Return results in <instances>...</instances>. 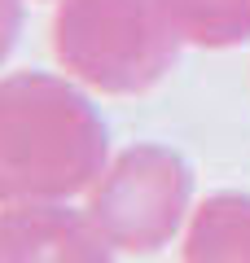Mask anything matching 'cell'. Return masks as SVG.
Returning a JSON list of instances; mask_svg holds the SVG:
<instances>
[{"label": "cell", "instance_id": "6", "mask_svg": "<svg viewBox=\"0 0 250 263\" xmlns=\"http://www.w3.org/2000/svg\"><path fill=\"white\" fill-rule=\"evenodd\" d=\"M189 48L224 53L250 40V0H167Z\"/></svg>", "mask_w": 250, "mask_h": 263}, {"label": "cell", "instance_id": "7", "mask_svg": "<svg viewBox=\"0 0 250 263\" xmlns=\"http://www.w3.org/2000/svg\"><path fill=\"white\" fill-rule=\"evenodd\" d=\"M22 22H27V0H0V66L18 48Z\"/></svg>", "mask_w": 250, "mask_h": 263}, {"label": "cell", "instance_id": "5", "mask_svg": "<svg viewBox=\"0 0 250 263\" xmlns=\"http://www.w3.org/2000/svg\"><path fill=\"white\" fill-rule=\"evenodd\" d=\"M180 263H250V193H211L193 206Z\"/></svg>", "mask_w": 250, "mask_h": 263}, {"label": "cell", "instance_id": "2", "mask_svg": "<svg viewBox=\"0 0 250 263\" xmlns=\"http://www.w3.org/2000/svg\"><path fill=\"white\" fill-rule=\"evenodd\" d=\"M167 0H57L53 57L97 97H145L180 62Z\"/></svg>", "mask_w": 250, "mask_h": 263}, {"label": "cell", "instance_id": "1", "mask_svg": "<svg viewBox=\"0 0 250 263\" xmlns=\"http://www.w3.org/2000/svg\"><path fill=\"white\" fill-rule=\"evenodd\" d=\"M110 158V127L83 84L53 70L0 75V211L70 202Z\"/></svg>", "mask_w": 250, "mask_h": 263}, {"label": "cell", "instance_id": "4", "mask_svg": "<svg viewBox=\"0 0 250 263\" xmlns=\"http://www.w3.org/2000/svg\"><path fill=\"white\" fill-rule=\"evenodd\" d=\"M114 246L70 202L0 211V263H114Z\"/></svg>", "mask_w": 250, "mask_h": 263}, {"label": "cell", "instance_id": "3", "mask_svg": "<svg viewBox=\"0 0 250 263\" xmlns=\"http://www.w3.org/2000/svg\"><path fill=\"white\" fill-rule=\"evenodd\" d=\"M83 197L88 219L119 254H163L193 215V167L171 145L136 141L105 162Z\"/></svg>", "mask_w": 250, "mask_h": 263}]
</instances>
